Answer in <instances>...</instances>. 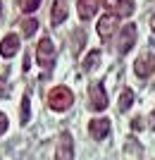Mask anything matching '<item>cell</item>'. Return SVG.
<instances>
[{"instance_id":"cell-8","label":"cell","mask_w":155,"mask_h":160,"mask_svg":"<svg viewBox=\"0 0 155 160\" xmlns=\"http://www.w3.org/2000/svg\"><path fill=\"white\" fill-rule=\"evenodd\" d=\"M134 43H136V27H134V24H127V27L122 29V33H119L117 50L124 55V53H129V50L134 48Z\"/></svg>"},{"instance_id":"cell-5","label":"cell","mask_w":155,"mask_h":160,"mask_svg":"<svg viewBox=\"0 0 155 160\" xmlns=\"http://www.w3.org/2000/svg\"><path fill=\"white\" fill-rule=\"evenodd\" d=\"M134 69H136V77H138V79H148L150 74L155 72V55L153 53L138 55L136 62H134Z\"/></svg>"},{"instance_id":"cell-20","label":"cell","mask_w":155,"mask_h":160,"mask_svg":"<svg viewBox=\"0 0 155 160\" xmlns=\"http://www.w3.org/2000/svg\"><path fill=\"white\" fill-rule=\"evenodd\" d=\"M7 132V117L2 112H0V136H2V134Z\"/></svg>"},{"instance_id":"cell-3","label":"cell","mask_w":155,"mask_h":160,"mask_svg":"<svg viewBox=\"0 0 155 160\" xmlns=\"http://www.w3.org/2000/svg\"><path fill=\"white\" fill-rule=\"evenodd\" d=\"M88 105L95 112H100V110L108 108V91H105L103 84H93V86L88 88Z\"/></svg>"},{"instance_id":"cell-17","label":"cell","mask_w":155,"mask_h":160,"mask_svg":"<svg viewBox=\"0 0 155 160\" xmlns=\"http://www.w3.org/2000/svg\"><path fill=\"white\" fill-rule=\"evenodd\" d=\"M41 5V0H19V7L22 12H36Z\"/></svg>"},{"instance_id":"cell-16","label":"cell","mask_w":155,"mask_h":160,"mask_svg":"<svg viewBox=\"0 0 155 160\" xmlns=\"http://www.w3.org/2000/svg\"><path fill=\"white\" fill-rule=\"evenodd\" d=\"M36 29H38V22H36V19H24V22H22V31H24V36L36 33Z\"/></svg>"},{"instance_id":"cell-4","label":"cell","mask_w":155,"mask_h":160,"mask_svg":"<svg viewBox=\"0 0 155 160\" xmlns=\"http://www.w3.org/2000/svg\"><path fill=\"white\" fill-rule=\"evenodd\" d=\"M36 62L41 67H53L55 62V46L50 38H41L38 48H36Z\"/></svg>"},{"instance_id":"cell-2","label":"cell","mask_w":155,"mask_h":160,"mask_svg":"<svg viewBox=\"0 0 155 160\" xmlns=\"http://www.w3.org/2000/svg\"><path fill=\"white\" fill-rule=\"evenodd\" d=\"M55 160H74V139L69 132H62L55 143Z\"/></svg>"},{"instance_id":"cell-6","label":"cell","mask_w":155,"mask_h":160,"mask_svg":"<svg viewBox=\"0 0 155 160\" xmlns=\"http://www.w3.org/2000/svg\"><path fill=\"white\" fill-rule=\"evenodd\" d=\"M103 5L108 7V12H112L115 17L134 14V0H103Z\"/></svg>"},{"instance_id":"cell-12","label":"cell","mask_w":155,"mask_h":160,"mask_svg":"<svg viewBox=\"0 0 155 160\" xmlns=\"http://www.w3.org/2000/svg\"><path fill=\"white\" fill-rule=\"evenodd\" d=\"M98 5H100V0H79L76 2V12H79L81 19H91L98 12Z\"/></svg>"},{"instance_id":"cell-1","label":"cell","mask_w":155,"mask_h":160,"mask_svg":"<svg viewBox=\"0 0 155 160\" xmlns=\"http://www.w3.org/2000/svg\"><path fill=\"white\" fill-rule=\"evenodd\" d=\"M72 103H74V93H72L67 86H55L53 91L48 93V105H50V110H55V112L67 110Z\"/></svg>"},{"instance_id":"cell-9","label":"cell","mask_w":155,"mask_h":160,"mask_svg":"<svg viewBox=\"0 0 155 160\" xmlns=\"http://www.w3.org/2000/svg\"><path fill=\"white\" fill-rule=\"evenodd\" d=\"M67 14H69V0H55V5L50 7V24L53 27L62 24L67 19Z\"/></svg>"},{"instance_id":"cell-13","label":"cell","mask_w":155,"mask_h":160,"mask_svg":"<svg viewBox=\"0 0 155 160\" xmlns=\"http://www.w3.org/2000/svg\"><path fill=\"white\" fill-rule=\"evenodd\" d=\"M17 50H19V36H14V33L5 36L2 43H0V53H2V58H12Z\"/></svg>"},{"instance_id":"cell-19","label":"cell","mask_w":155,"mask_h":160,"mask_svg":"<svg viewBox=\"0 0 155 160\" xmlns=\"http://www.w3.org/2000/svg\"><path fill=\"white\" fill-rule=\"evenodd\" d=\"M7 96H10V91H7V79L2 77V79H0V98H7Z\"/></svg>"},{"instance_id":"cell-15","label":"cell","mask_w":155,"mask_h":160,"mask_svg":"<svg viewBox=\"0 0 155 160\" xmlns=\"http://www.w3.org/2000/svg\"><path fill=\"white\" fill-rule=\"evenodd\" d=\"M131 103H134V91H131V88H127V91L119 96V110L124 112L127 108H131Z\"/></svg>"},{"instance_id":"cell-11","label":"cell","mask_w":155,"mask_h":160,"mask_svg":"<svg viewBox=\"0 0 155 160\" xmlns=\"http://www.w3.org/2000/svg\"><path fill=\"white\" fill-rule=\"evenodd\" d=\"M115 31H117V17L115 14H105V17L98 22V36H100V38H110Z\"/></svg>"},{"instance_id":"cell-21","label":"cell","mask_w":155,"mask_h":160,"mask_svg":"<svg viewBox=\"0 0 155 160\" xmlns=\"http://www.w3.org/2000/svg\"><path fill=\"white\" fill-rule=\"evenodd\" d=\"M148 127H150V129H155V110H153V115L148 117Z\"/></svg>"},{"instance_id":"cell-14","label":"cell","mask_w":155,"mask_h":160,"mask_svg":"<svg viewBox=\"0 0 155 160\" xmlns=\"http://www.w3.org/2000/svg\"><path fill=\"white\" fill-rule=\"evenodd\" d=\"M98 62H100V50H91V53L86 55V60H84V69L91 72V69L98 67Z\"/></svg>"},{"instance_id":"cell-22","label":"cell","mask_w":155,"mask_h":160,"mask_svg":"<svg viewBox=\"0 0 155 160\" xmlns=\"http://www.w3.org/2000/svg\"><path fill=\"white\" fill-rule=\"evenodd\" d=\"M150 29H153V31H155V14H153V17H150Z\"/></svg>"},{"instance_id":"cell-18","label":"cell","mask_w":155,"mask_h":160,"mask_svg":"<svg viewBox=\"0 0 155 160\" xmlns=\"http://www.w3.org/2000/svg\"><path fill=\"white\" fill-rule=\"evenodd\" d=\"M29 122V96H24L22 100V124H27Z\"/></svg>"},{"instance_id":"cell-10","label":"cell","mask_w":155,"mask_h":160,"mask_svg":"<svg viewBox=\"0 0 155 160\" xmlns=\"http://www.w3.org/2000/svg\"><path fill=\"white\" fill-rule=\"evenodd\" d=\"M143 158V146L136 141V136H129L124 141V160H141Z\"/></svg>"},{"instance_id":"cell-7","label":"cell","mask_w":155,"mask_h":160,"mask_svg":"<svg viewBox=\"0 0 155 160\" xmlns=\"http://www.w3.org/2000/svg\"><path fill=\"white\" fill-rule=\"evenodd\" d=\"M88 134H91L95 141L108 139V134H110V120H108V117H95V120H91V122H88Z\"/></svg>"}]
</instances>
